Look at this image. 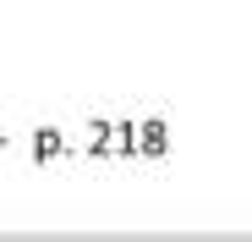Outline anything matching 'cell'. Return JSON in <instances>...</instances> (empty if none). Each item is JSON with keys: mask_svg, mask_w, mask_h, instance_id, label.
<instances>
[{"mask_svg": "<svg viewBox=\"0 0 252 242\" xmlns=\"http://www.w3.org/2000/svg\"><path fill=\"white\" fill-rule=\"evenodd\" d=\"M55 149H61V138H55V132H38V138H33V154H38V160H50Z\"/></svg>", "mask_w": 252, "mask_h": 242, "instance_id": "6da1fadb", "label": "cell"}]
</instances>
